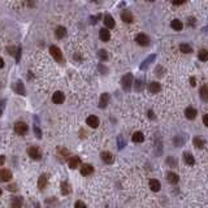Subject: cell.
<instances>
[{"mask_svg":"<svg viewBox=\"0 0 208 208\" xmlns=\"http://www.w3.org/2000/svg\"><path fill=\"white\" fill-rule=\"evenodd\" d=\"M121 83H122L124 90L129 91V90L131 89V86H133V74L131 73L125 74V76L122 77V80H121Z\"/></svg>","mask_w":208,"mask_h":208,"instance_id":"obj_1","label":"cell"},{"mask_svg":"<svg viewBox=\"0 0 208 208\" xmlns=\"http://www.w3.org/2000/svg\"><path fill=\"white\" fill-rule=\"evenodd\" d=\"M50 52H51V55L53 56V59L56 61H62V53H61V51H60V48L59 47H56V46H51L50 47Z\"/></svg>","mask_w":208,"mask_h":208,"instance_id":"obj_2","label":"cell"},{"mask_svg":"<svg viewBox=\"0 0 208 208\" xmlns=\"http://www.w3.org/2000/svg\"><path fill=\"white\" fill-rule=\"evenodd\" d=\"M14 131L20 135H23L27 131V125L25 122H16L14 124Z\"/></svg>","mask_w":208,"mask_h":208,"instance_id":"obj_3","label":"cell"},{"mask_svg":"<svg viewBox=\"0 0 208 208\" xmlns=\"http://www.w3.org/2000/svg\"><path fill=\"white\" fill-rule=\"evenodd\" d=\"M135 42L138 43L139 46H148V43H150V38L147 37L146 34H138L135 38Z\"/></svg>","mask_w":208,"mask_h":208,"instance_id":"obj_4","label":"cell"},{"mask_svg":"<svg viewBox=\"0 0 208 208\" xmlns=\"http://www.w3.org/2000/svg\"><path fill=\"white\" fill-rule=\"evenodd\" d=\"M29 155H30V158L34 159V160H39V159L42 158L41 151H39L37 147H30L29 148Z\"/></svg>","mask_w":208,"mask_h":208,"instance_id":"obj_5","label":"cell"},{"mask_svg":"<svg viewBox=\"0 0 208 208\" xmlns=\"http://www.w3.org/2000/svg\"><path fill=\"white\" fill-rule=\"evenodd\" d=\"M64 100H65V96H64V94H62V92L57 91V92L53 94L52 101H53L55 104H61V103H64Z\"/></svg>","mask_w":208,"mask_h":208,"instance_id":"obj_6","label":"cell"},{"mask_svg":"<svg viewBox=\"0 0 208 208\" xmlns=\"http://www.w3.org/2000/svg\"><path fill=\"white\" fill-rule=\"evenodd\" d=\"M80 163H81V160H80L78 156H72V158L68 159L69 168H72V169H76L77 167H80Z\"/></svg>","mask_w":208,"mask_h":208,"instance_id":"obj_7","label":"cell"},{"mask_svg":"<svg viewBox=\"0 0 208 208\" xmlns=\"http://www.w3.org/2000/svg\"><path fill=\"white\" fill-rule=\"evenodd\" d=\"M11 178H12L11 170H8V169H2V170H0V181H2V182H7V181H9Z\"/></svg>","mask_w":208,"mask_h":208,"instance_id":"obj_8","label":"cell"},{"mask_svg":"<svg viewBox=\"0 0 208 208\" xmlns=\"http://www.w3.org/2000/svg\"><path fill=\"white\" fill-rule=\"evenodd\" d=\"M185 116H186V119H189V120H194L195 117H197V109L193 108V107H187L185 109Z\"/></svg>","mask_w":208,"mask_h":208,"instance_id":"obj_9","label":"cell"},{"mask_svg":"<svg viewBox=\"0 0 208 208\" xmlns=\"http://www.w3.org/2000/svg\"><path fill=\"white\" fill-rule=\"evenodd\" d=\"M47 182H48V177H47V174H42L41 177L38 178V187L41 190H43L47 186Z\"/></svg>","mask_w":208,"mask_h":208,"instance_id":"obj_10","label":"cell"},{"mask_svg":"<svg viewBox=\"0 0 208 208\" xmlns=\"http://www.w3.org/2000/svg\"><path fill=\"white\" fill-rule=\"evenodd\" d=\"M99 37L103 42H108L111 39V33L108 31V29H100L99 31Z\"/></svg>","mask_w":208,"mask_h":208,"instance_id":"obj_11","label":"cell"},{"mask_svg":"<svg viewBox=\"0 0 208 208\" xmlns=\"http://www.w3.org/2000/svg\"><path fill=\"white\" fill-rule=\"evenodd\" d=\"M92 172H94V168L90 164H83L81 167V174H83V176H90Z\"/></svg>","mask_w":208,"mask_h":208,"instance_id":"obj_12","label":"cell"},{"mask_svg":"<svg viewBox=\"0 0 208 208\" xmlns=\"http://www.w3.org/2000/svg\"><path fill=\"white\" fill-rule=\"evenodd\" d=\"M108 101H109V95H108V94L107 92L101 94L100 100H99V107L100 108H105V107H107V104H108Z\"/></svg>","mask_w":208,"mask_h":208,"instance_id":"obj_13","label":"cell"},{"mask_svg":"<svg viewBox=\"0 0 208 208\" xmlns=\"http://www.w3.org/2000/svg\"><path fill=\"white\" fill-rule=\"evenodd\" d=\"M86 122H87V125H90L91 128H98V125H99V119H98L96 116H90V117H87Z\"/></svg>","mask_w":208,"mask_h":208,"instance_id":"obj_14","label":"cell"},{"mask_svg":"<svg viewBox=\"0 0 208 208\" xmlns=\"http://www.w3.org/2000/svg\"><path fill=\"white\" fill-rule=\"evenodd\" d=\"M121 18H122V21L126 22V23L133 22V14L129 11H124L122 13H121Z\"/></svg>","mask_w":208,"mask_h":208,"instance_id":"obj_15","label":"cell"},{"mask_svg":"<svg viewBox=\"0 0 208 208\" xmlns=\"http://www.w3.org/2000/svg\"><path fill=\"white\" fill-rule=\"evenodd\" d=\"M101 159H103V161L107 163V164H111L113 161V156H112L111 152H108V151L101 152Z\"/></svg>","mask_w":208,"mask_h":208,"instance_id":"obj_16","label":"cell"},{"mask_svg":"<svg viewBox=\"0 0 208 208\" xmlns=\"http://www.w3.org/2000/svg\"><path fill=\"white\" fill-rule=\"evenodd\" d=\"M104 23H105V26H107V27H109V29L115 27V20H113V17L111 14H107L104 17Z\"/></svg>","mask_w":208,"mask_h":208,"instance_id":"obj_17","label":"cell"},{"mask_svg":"<svg viewBox=\"0 0 208 208\" xmlns=\"http://www.w3.org/2000/svg\"><path fill=\"white\" fill-rule=\"evenodd\" d=\"M57 158H60L61 161H64V160L69 159V152L64 148H60V150H57Z\"/></svg>","mask_w":208,"mask_h":208,"instance_id":"obj_18","label":"cell"},{"mask_svg":"<svg viewBox=\"0 0 208 208\" xmlns=\"http://www.w3.org/2000/svg\"><path fill=\"white\" fill-rule=\"evenodd\" d=\"M143 140H144V135H143L140 131H135L134 134H133V142H135V143H142Z\"/></svg>","mask_w":208,"mask_h":208,"instance_id":"obj_19","label":"cell"},{"mask_svg":"<svg viewBox=\"0 0 208 208\" xmlns=\"http://www.w3.org/2000/svg\"><path fill=\"white\" fill-rule=\"evenodd\" d=\"M167 179L172 183V185H174V183H177V182H178V179H179V178H178V176L176 174V173H173V172H169V173L167 174Z\"/></svg>","mask_w":208,"mask_h":208,"instance_id":"obj_20","label":"cell"},{"mask_svg":"<svg viewBox=\"0 0 208 208\" xmlns=\"http://www.w3.org/2000/svg\"><path fill=\"white\" fill-rule=\"evenodd\" d=\"M160 90H161V86H160L159 82H151V83H150V91H151L152 94L159 92Z\"/></svg>","mask_w":208,"mask_h":208,"instance_id":"obj_21","label":"cell"},{"mask_svg":"<svg viewBox=\"0 0 208 208\" xmlns=\"http://www.w3.org/2000/svg\"><path fill=\"white\" fill-rule=\"evenodd\" d=\"M150 187H151L152 191H159L161 185H160V182L158 179H150Z\"/></svg>","mask_w":208,"mask_h":208,"instance_id":"obj_22","label":"cell"},{"mask_svg":"<svg viewBox=\"0 0 208 208\" xmlns=\"http://www.w3.org/2000/svg\"><path fill=\"white\" fill-rule=\"evenodd\" d=\"M200 98H202V100L208 101V86L207 85L200 87Z\"/></svg>","mask_w":208,"mask_h":208,"instance_id":"obj_23","label":"cell"},{"mask_svg":"<svg viewBox=\"0 0 208 208\" xmlns=\"http://www.w3.org/2000/svg\"><path fill=\"white\" fill-rule=\"evenodd\" d=\"M12 208H21L22 207V198H13L11 202Z\"/></svg>","mask_w":208,"mask_h":208,"instance_id":"obj_24","label":"cell"},{"mask_svg":"<svg viewBox=\"0 0 208 208\" xmlns=\"http://www.w3.org/2000/svg\"><path fill=\"white\" fill-rule=\"evenodd\" d=\"M170 26H172V29H174V30H177V31L182 30V27H183L182 22L179 21V20H173V21H172V23H170Z\"/></svg>","mask_w":208,"mask_h":208,"instance_id":"obj_25","label":"cell"},{"mask_svg":"<svg viewBox=\"0 0 208 208\" xmlns=\"http://www.w3.org/2000/svg\"><path fill=\"white\" fill-rule=\"evenodd\" d=\"M16 91H17V94H20V95H25V87H23V83L21 81L16 82Z\"/></svg>","mask_w":208,"mask_h":208,"instance_id":"obj_26","label":"cell"},{"mask_svg":"<svg viewBox=\"0 0 208 208\" xmlns=\"http://www.w3.org/2000/svg\"><path fill=\"white\" fill-rule=\"evenodd\" d=\"M65 35H66V29L64 26H59L56 29V37L60 39V38H64Z\"/></svg>","mask_w":208,"mask_h":208,"instance_id":"obj_27","label":"cell"},{"mask_svg":"<svg viewBox=\"0 0 208 208\" xmlns=\"http://www.w3.org/2000/svg\"><path fill=\"white\" fill-rule=\"evenodd\" d=\"M183 159H185V163L186 164H189V165H194L195 164V160H194V158H193V155L191 154H183Z\"/></svg>","mask_w":208,"mask_h":208,"instance_id":"obj_28","label":"cell"},{"mask_svg":"<svg viewBox=\"0 0 208 208\" xmlns=\"http://www.w3.org/2000/svg\"><path fill=\"white\" fill-rule=\"evenodd\" d=\"M198 57L200 61H207L208 60V51L207 50H202L198 52Z\"/></svg>","mask_w":208,"mask_h":208,"instance_id":"obj_29","label":"cell"},{"mask_svg":"<svg viewBox=\"0 0 208 208\" xmlns=\"http://www.w3.org/2000/svg\"><path fill=\"white\" fill-rule=\"evenodd\" d=\"M61 193L64 195H68L70 193V186L68 182H62L61 183Z\"/></svg>","mask_w":208,"mask_h":208,"instance_id":"obj_30","label":"cell"},{"mask_svg":"<svg viewBox=\"0 0 208 208\" xmlns=\"http://www.w3.org/2000/svg\"><path fill=\"white\" fill-rule=\"evenodd\" d=\"M194 144H195V147H198V148H203L206 143H204V140H203L202 138L197 137V138H194Z\"/></svg>","mask_w":208,"mask_h":208,"instance_id":"obj_31","label":"cell"},{"mask_svg":"<svg viewBox=\"0 0 208 208\" xmlns=\"http://www.w3.org/2000/svg\"><path fill=\"white\" fill-rule=\"evenodd\" d=\"M179 50H181V52H183V53L193 52V48H191L189 44H181V46H179Z\"/></svg>","mask_w":208,"mask_h":208,"instance_id":"obj_32","label":"cell"},{"mask_svg":"<svg viewBox=\"0 0 208 208\" xmlns=\"http://www.w3.org/2000/svg\"><path fill=\"white\" fill-rule=\"evenodd\" d=\"M154 59H155V55H152V56H150V57L147 59V60H144V62H143L142 65H140V69H144V68H147V66H148V64H150V62H151L152 60H154Z\"/></svg>","mask_w":208,"mask_h":208,"instance_id":"obj_33","label":"cell"},{"mask_svg":"<svg viewBox=\"0 0 208 208\" xmlns=\"http://www.w3.org/2000/svg\"><path fill=\"white\" fill-rule=\"evenodd\" d=\"M99 57H100V60H103V61L107 60V59H108V53H107V51H104V50L99 51Z\"/></svg>","mask_w":208,"mask_h":208,"instance_id":"obj_34","label":"cell"},{"mask_svg":"<svg viewBox=\"0 0 208 208\" xmlns=\"http://www.w3.org/2000/svg\"><path fill=\"white\" fill-rule=\"evenodd\" d=\"M143 89V83H142V81H135V90L137 91H140V90Z\"/></svg>","mask_w":208,"mask_h":208,"instance_id":"obj_35","label":"cell"},{"mask_svg":"<svg viewBox=\"0 0 208 208\" xmlns=\"http://www.w3.org/2000/svg\"><path fill=\"white\" fill-rule=\"evenodd\" d=\"M167 161H168V164H169L170 167H176V165H177V161H176L173 158H168Z\"/></svg>","mask_w":208,"mask_h":208,"instance_id":"obj_36","label":"cell"},{"mask_svg":"<svg viewBox=\"0 0 208 208\" xmlns=\"http://www.w3.org/2000/svg\"><path fill=\"white\" fill-rule=\"evenodd\" d=\"M174 143H176V146H182V143H183V139H181L179 137H177V138H174Z\"/></svg>","mask_w":208,"mask_h":208,"instance_id":"obj_37","label":"cell"},{"mask_svg":"<svg viewBox=\"0 0 208 208\" xmlns=\"http://www.w3.org/2000/svg\"><path fill=\"white\" fill-rule=\"evenodd\" d=\"M74 207H76V208H86V206L82 202H76V206H74Z\"/></svg>","mask_w":208,"mask_h":208,"instance_id":"obj_38","label":"cell"},{"mask_svg":"<svg viewBox=\"0 0 208 208\" xmlns=\"http://www.w3.org/2000/svg\"><path fill=\"white\" fill-rule=\"evenodd\" d=\"M34 131H35V134H37L38 138H41V137H42V133H41V130H39V129H38L37 126L34 128Z\"/></svg>","mask_w":208,"mask_h":208,"instance_id":"obj_39","label":"cell"},{"mask_svg":"<svg viewBox=\"0 0 208 208\" xmlns=\"http://www.w3.org/2000/svg\"><path fill=\"white\" fill-rule=\"evenodd\" d=\"M203 122H204L206 126H208V115H204V116H203Z\"/></svg>","mask_w":208,"mask_h":208,"instance_id":"obj_40","label":"cell"},{"mask_svg":"<svg viewBox=\"0 0 208 208\" xmlns=\"http://www.w3.org/2000/svg\"><path fill=\"white\" fill-rule=\"evenodd\" d=\"M8 190H11V191H16V185H9V186H8Z\"/></svg>","mask_w":208,"mask_h":208,"instance_id":"obj_41","label":"cell"},{"mask_svg":"<svg viewBox=\"0 0 208 208\" xmlns=\"http://www.w3.org/2000/svg\"><path fill=\"white\" fill-rule=\"evenodd\" d=\"M4 161H5V158H4V156H0V167L4 164Z\"/></svg>","mask_w":208,"mask_h":208,"instance_id":"obj_42","label":"cell"},{"mask_svg":"<svg viewBox=\"0 0 208 208\" xmlns=\"http://www.w3.org/2000/svg\"><path fill=\"white\" fill-rule=\"evenodd\" d=\"M148 117H150V119H155L154 112H152V111H148Z\"/></svg>","mask_w":208,"mask_h":208,"instance_id":"obj_43","label":"cell"},{"mask_svg":"<svg viewBox=\"0 0 208 208\" xmlns=\"http://www.w3.org/2000/svg\"><path fill=\"white\" fill-rule=\"evenodd\" d=\"M174 5H182V4H185V2H173Z\"/></svg>","mask_w":208,"mask_h":208,"instance_id":"obj_44","label":"cell"},{"mask_svg":"<svg viewBox=\"0 0 208 208\" xmlns=\"http://www.w3.org/2000/svg\"><path fill=\"white\" fill-rule=\"evenodd\" d=\"M190 82H191V86H195V85H197V83H195V78H194V77L190 80Z\"/></svg>","mask_w":208,"mask_h":208,"instance_id":"obj_45","label":"cell"},{"mask_svg":"<svg viewBox=\"0 0 208 208\" xmlns=\"http://www.w3.org/2000/svg\"><path fill=\"white\" fill-rule=\"evenodd\" d=\"M3 66H4V61H3V59L0 57V68H3Z\"/></svg>","mask_w":208,"mask_h":208,"instance_id":"obj_46","label":"cell"},{"mask_svg":"<svg viewBox=\"0 0 208 208\" xmlns=\"http://www.w3.org/2000/svg\"><path fill=\"white\" fill-rule=\"evenodd\" d=\"M0 195H2V190H0Z\"/></svg>","mask_w":208,"mask_h":208,"instance_id":"obj_47","label":"cell"},{"mask_svg":"<svg viewBox=\"0 0 208 208\" xmlns=\"http://www.w3.org/2000/svg\"><path fill=\"white\" fill-rule=\"evenodd\" d=\"M0 115H2V111H0Z\"/></svg>","mask_w":208,"mask_h":208,"instance_id":"obj_48","label":"cell"}]
</instances>
